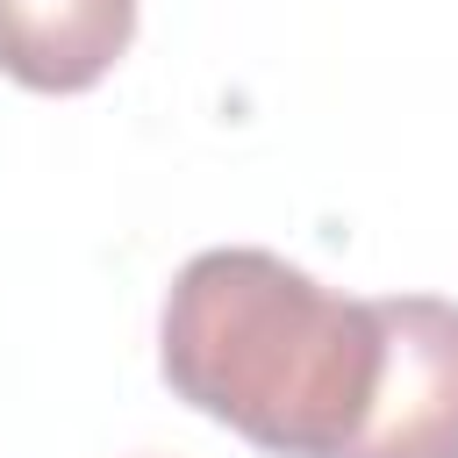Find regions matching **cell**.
<instances>
[{
  "instance_id": "1",
  "label": "cell",
  "mask_w": 458,
  "mask_h": 458,
  "mask_svg": "<svg viewBox=\"0 0 458 458\" xmlns=\"http://www.w3.org/2000/svg\"><path fill=\"white\" fill-rule=\"evenodd\" d=\"M157 372L265 458H336L379 386V315L258 243L179 265L157 315Z\"/></svg>"
},
{
  "instance_id": "2",
  "label": "cell",
  "mask_w": 458,
  "mask_h": 458,
  "mask_svg": "<svg viewBox=\"0 0 458 458\" xmlns=\"http://www.w3.org/2000/svg\"><path fill=\"white\" fill-rule=\"evenodd\" d=\"M372 315L379 386L336 458H458V301L386 293Z\"/></svg>"
},
{
  "instance_id": "3",
  "label": "cell",
  "mask_w": 458,
  "mask_h": 458,
  "mask_svg": "<svg viewBox=\"0 0 458 458\" xmlns=\"http://www.w3.org/2000/svg\"><path fill=\"white\" fill-rule=\"evenodd\" d=\"M136 43V0H0V72L29 93H86Z\"/></svg>"
}]
</instances>
